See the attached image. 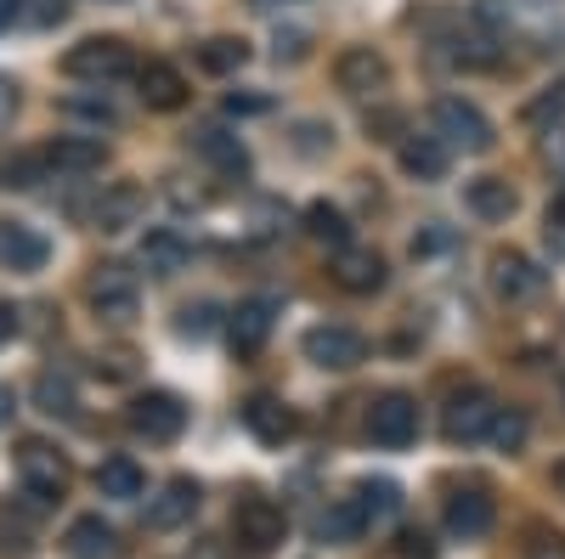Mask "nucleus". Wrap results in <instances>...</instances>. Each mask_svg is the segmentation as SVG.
<instances>
[{
  "instance_id": "12",
  "label": "nucleus",
  "mask_w": 565,
  "mask_h": 559,
  "mask_svg": "<svg viewBox=\"0 0 565 559\" xmlns=\"http://www.w3.org/2000/svg\"><path fill=\"white\" fill-rule=\"evenodd\" d=\"M492 289L509 300V305H532V300H543V289H548V277L526 260V255H514V249H503L498 260H492Z\"/></svg>"
},
{
  "instance_id": "37",
  "label": "nucleus",
  "mask_w": 565,
  "mask_h": 559,
  "mask_svg": "<svg viewBox=\"0 0 565 559\" xmlns=\"http://www.w3.org/2000/svg\"><path fill=\"white\" fill-rule=\"evenodd\" d=\"M12 114H18V85H12V79H0V130L12 125Z\"/></svg>"
},
{
  "instance_id": "9",
  "label": "nucleus",
  "mask_w": 565,
  "mask_h": 559,
  "mask_svg": "<svg viewBox=\"0 0 565 559\" xmlns=\"http://www.w3.org/2000/svg\"><path fill=\"white\" fill-rule=\"evenodd\" d=\"M334 79H340L345 97L367 103V97H380V90L391 85V63L373 52V45H351V52H340V63H334Z\"/></svg>"
},
{
  "instance_id": "32",
  "label": "nucleus",
  "mask_w": 565,
  "mask_h": 559,
  "mask_svg": "<svg viewBox=\"0 0 565 559\" xmlns=\"http://www.w3.org/2000/svg\"><path fill=\"white\" fill-rule=\"evenodd\" d=\"M34 401H40V412H52V418H68V412H74V385L63 379V373H40V385H34Z\"/></svg>"
},
{
  "instance_id": "23",
  "label": "nucleus",
  "mask_w": 565,
  "mask_h": 559,
  "mask_svg": "<svg viewBox=\"0 0 565 559\" xmlns=\"http://www.w3.org/2000/svg\"><path fill=\"white\" fill-rule=\"evenodd\" d=\"M311 531H317V542H334V548H345V542H356V537L367 531V520H362V508H356L351 497H340V503H328L322 515L311 520Z\"/></svg>"
},
{
  "instance_id": "42",
  "label": "nucleus",
  "mask_w": 565,
  "mask_h": 559,
  "mask_svg": "<svg viewBox=\"0 0 565 559\" xmlns=\"http://www.w3.org/2000/svg\"><path fill=\"white\" fill-rule=\"evenodd\" d=\"M7 418H12V390L0 385V424H7Z\"/></svg>"
},
{
  "instance_id": "17",
  "label": "nucleus",
  "mask_w": 565,
  "mask_h": 559,
  "mask_svg": "<svg viewBox=\"0 0 565 559\" xmlns=\"http://www.w3.org/2000/svg\"><path fill=\"white\" fill-rule=\"evenodd\" d=\"M136 90H141V103L159 108V114H175V108L186 103V79H181V68H170V63H141V68H136Z\"/></svg>"
},
{
  "instance_id": "30",
  "label": "nucleus",
  "mask_w": 565,
  "mask_h": 559,
  "mask_svg": "<svg viewBox=\"0 0 565 559\" xmlns=\"http://www.w3.org/2000/svg\"><path fill=\"white\" fill-rule=\"evenodd\" d=\"M199 63H204L210 74H238V68L249 63V45L232 40V34H215V40L199 45Z\"/></svg>"
},
{
  "instance_id": "24",
  "label": "nucleus",
  "mask_w": 565,
  "mask_h": 559,
  "mask_svg": "<svg viewBox=\"0 0 565 559\" xmlns=\"http://www.w3.org/2000/svg\"><path fill=\"white\" fill-rule=\"evenodd\" d=\"M402 170L413 181H441L447 175V142L441 136H407L402 142Z\"/></svg>"
},
{
  "instance_id": "6",
  "label": "nucleus",
  "mask_w": 565,
  "mask_h": 559,
  "mask_svg": "<svg viewBox=\"0 0 565 559\" xmlns=\"http://www.w3.org/2000/svg\"><path fill=\"white\" fill-rule=\"evenodd\" d=\"M492 418H498V401L487 390H458L441 412V436L452 447H469V441H487L492 436Z\"/></svg>"
},
{
  "instance_id": "35",
  "label": "nucleus",
  "mask_w": 565,
  "mask_h": 559,
  "mask_svg": "<svg viewBox=\"0 0 565 559\" xmlns=\"http://www.w3.org/2000/svg\"><path fill=\"white\" fill-rule=\"evenodd\" d=\"M543 244H548L554 260H565V204H548V215H543Z\"/></svg>"
},
{
  "instance_id": "1",
  "label": "nucleus",
  "mask_w": 565,
  "mask_h": 559,
  "mask_svg": "<svg viewBox=\"0 0 565 559\" xmlns=\"http://www.w3.org/2000/svg\"><path fill=\"white\" fill-rule=\"evenodd\" d=\"M68 79H90V85H114V79H136V57H130V45L114 40V34H97V40H79L74 52L63 57Z\"/></svg>"
},
{
  "instance_id": "21",
  "label": "nucleus",
  "mask_w": 565,
  "mask_h": 559,
  "mask_svg": "<svg viewBox=\"0 0 565 559\" xmlns=\"http://www.w3.org/2000/svg\"><path fill=\"white\" fill-rule=\"evenodd\" d=\"M186 255H193V249H186V238H181V232H170V226H153L148 238H141V249H136V260L148 266L153 277H175L186 266Z\"/></svg>"
},
{
  "instance_id": "22",
  "label": "nucleus",
  "mask_w": 565,
  "mask_h": 559,
  "mask_svg": "<svg viewBox=\"0 0 565 559\" xmlns=\"http://www.w3.org/2000/svg\"><path fill=\"white\" fill-rule=\"evenodd\" d=\"M141 209H148V193H141L136 181H114L108 193L97 198V226L103 232H125V226H136Z\"/></svg>"
},
{
  "instance_id": "4",
  "label": "nucleus",
  "mask_w": 565,
  "mask_h": 559,
  "mask_svg": "<svg viewBox=\"0 0 565 559\" xmlns=\"http://www.w3.org/2000/svg\"><path fill=\"white\" fill-rule=\"evenodd\" d=\"M436 136L458 153H487L492 148V119L463 97H441L436 103Z\"/></svg>"
},
{
  "instance_id": "2",
  "label": "nucleus",
  "mask_w": 565,
  "mask_h": 559,
  "mask_svg": "<svg viewBox=\"0 0 565 559\" xmlns=\"http://www.w3.org/2000/svg\"><path fill=\"white\" fill-rule=\"evenodd\" d=\"M85 300H90V311H97L103 322L125 329V322L136 316V305H141V289H136V277L119 260H103L97 271H90V283H85Z\"/></svg>"
},
{
  "instance_id": "15",
  "label": "nucleus",
  "mask_w": 565,
  "mask_h": 559,
  "mask_svg": "<svg viewBox=\"0 0 565 559\" xmlns=\"http://www.w3.org/2000/svg\"><path fill=\"white\" fill-rule=\"evenodd\" d=\"M334 283H340L345 294H373V289H385V260L373 255V249L345 244V249H334Z\"/></svg>"
},
{
  "instance_id": "29",
  "label": "nucleus",
  "mask_w": 565,
  "mask_h": 559,
  "mask_svg": "<svg viewBox=\"0 0 565 559\" xmlns=\"http://www.w3.org/2000/svg\"><path fill=\"white\" fill-rule=\"evenodd\" d=\"M0 175H7V186H23V193H29V186L52 181L57 170H52V153H45V148H34V153H12L7 164H0Z\"/></svg>"
},
{
  "instance_id": "33",
  "label": "nucleus",
  "mask_w": 565,
  "mask_h": 559,
  "mask_svg": "<svg viewBox=\"0 0 565 559\" xmlns=\"http://www.w3.org/2000/svg\"><path fill=\"white\" fill-rule=\"evenodd\" d=\"M498 452H521L526 447V412H509V407H498V418H492V436H487Z\"/></svg>"
},
{
  "instance_id": "19",
  "label": "nucleus",
  "mask_w": 565,
  "mask_h": 559,
  "mask_svg": "<svg viewBox=\"0 0 565 559\" xmlns=\"http://www.w3.org/2000/svg\"><path fill=\"white\" fill-rule=\"evenodd\" d=\"M45 153H52V170L57 175H90V170L108 164V148L97 142V136H57Z\"/></svg>"
},
{
  "instance_id": "38",
  "label": "nucleus",
  "mask_w": 565,
  "mask_h": 559,
  "mask_svg": "<svg viewBox=\"0 0 565 559\" xmlns=\"http://www.w3.org/2000/svg\"><path fill=\"white\" fill-rule=\"evenodd\" d=\"M204 329H210V305H199V311L186 305L181 311V334H204Z\"/></svg>"
},
{
  "instance_id": "3",
  "label": "nucleus",
  "mask_w": 565,
  "mask_h": 559,
  "mask_svg": "<svg viewBox=\"0 0 565 559\" xmlns=\"http://www.w3.org/2000/svg\"><path fill=\"white\" fill-rule=\"evenodd\" d=\"M18 481L34 503H57L68 492V458L52 441H23L18 447Z\"/></svg>"
},
{
  "instance_id": "31",
  "label": "nucleus",
  "mask_w": 565,
  "mask_h": 559,
  "mask_svg": "<svg viewBox=\"0 0 565 559\" xmlns=\"http://www.w3.org/2000/svg\"><path fill=\"white\" fill-rule=\"evenodd\" d=\"M306 232H311L317 244H334V249H345V244H351L345 215H340V209H328V204H311V209H306Z\"/></svg>"
},
{
  "instance_id": "34",
  "label": "nucleus",
  "mask_w": 565,
  "mask_h": 559,
  "mask_svg": "<svg viewBox=\"0 0 565 559\" xmlns=\"http://www.w3.org/2000/svg\"><path fill=\"white\" fill-rule=\"evenodd\" d=\"M380 559H436V542H430V531H396L380 548Z\"/></svg>"
},
{
  "instance_id": "8",
  "label": "nucleus",
  "mask_w": 565,
  "mask_h": 559,
  "mask_svg": "<svg viewBox=\"0 0 565 559\" xmlns=\"http://www.w3.org/2000/svg\"><path fill=\"white\" fill-rule=\"evenodd\" d=\"M367 436L380 447H407L418 436V401L407 390H385L380 401L367 407Z\"/></svg>"
},
{
  "instance_id": "39",
  "label": "nucleus",
  "mask_w": 565,
  "mask_h": 559,
  "mask_svg": "<svg viewBox=\"0 0 565 559\" xmlns=\"http://www.w3.org/2000/svg\"><path fill=\"white\" fill-rule=\"evenodd\" d=\"M260 108H266V97H238V90L226 97V114H260Z\"/></svg>"
},
{
  "instance_id": "18",
  "label": "nucleus",
  "mask_w": 565,
  "mask_h": 559,
  "mask_svg": "<svg viewBox=\"0 0 565 559\" xmlns=\"http://www.w3.org/2000/svg\"><path fill=\"white\" fill-rule=\"evenodd\" d=\"M271 300H244L238 311H232V322H226V334H232V351L238 356H255L260 345H266V334H271Z\"/></svg>"
},
{
  "instance_id": "36",
  "label": "nucleus",
  "mask_w": 565,
  "mask_h": 559,
  "mask_svg": "<svg viewBox=\"0 0 565 559\" xmlns=\"http://www.w3.org/2000/svg\"><path fill=\"white\" fill-rule=\"evenodd\" d=\"M29 18H34V23H63V18H68V0H34Z\"/></svg>"
},
{
  "instance_id": "13",
  "label": "nucleus",
  "mask_w": 565,
  "mask_h": 559,
  "mask_svg": "<svg viewBox=\"0 0 565 559\" xmlns=\"http://www.w3.org/2000/svg\"><path fill=\"white\" fill-rule=\"evenodd\" d=\"M199 481H186V475H175V481H164L159 486V497H148V526L153 531H175V526H186L199 515Z\"/></svg>"
},
{
  "instance_id": "11",
  "label": "nucleus",
  "mask_w": 565,
  "mask_h": 559,
  "mask_svg": "<svg viewBox=\"0 0 565 559\" xmlns=\"http://www.w3.org/2000/svg\"><path fill=\"white\" fill-rule=\"evenodd\" d=\"M492 526H498V503H492L487 486H463V492L447 497V531L458 542H481Z\"/></svg>"
},
{
  "instance_id": "20",
  "label": "nucleus",
  "mask_w": 565,
  "mask_h": 559,
  "mask_svg": "<svg viewBox=\"0 0 565 559\" xmlns=\"http://www.w3.org/2000/svg\"><path fill=\"white\" fill-rule=\"evenodd\" d=\"M63 542H68L74 559H119V531H114L103 515H79Z\"/></svg>"
},
{
  "instance_id": "28",
  "label": "nucleus",
  "mask_w": 565,
  "mask_h": 559,
  "mask_svg": "<svg viewBox=\"0 0 565 559\" xmlns=\"http://www.w3.org/2000/svg\"><path fill=\"white\" fill-rule=\"evenodd\" d=\"M199 153H204L215 170H226V175H244V170H249L244 142H238V136H226V130H199Z\"/></svg>"
},
{
  "instance_id": "43",
  "label": "nucleus",
  "mask_w": 565,
  "mask_h": 559,
  "mask_svg": "<svg viewBox=\"0 0 565 559\" xmlns=\"http://www.w3.org/2000/svg\"><path fill=\"white\" fill-rule=\"evenodd\" d=\"M554 492H559V497H565V458H559V463H554Z\"/></svg>"
},
{
  "instance_id": "25",
  "label": "nucleus",
  "mask_w": 565,
  "mask_h": 559,
  "mask_svg": "<svg viewBox=\"0 0 565 559\" xmlns=\"http://www.w3.org/2000/svg\"><path fill=\"white\" fill-rule=\"evenodd\" d=\"M514 204H521V198H514V186L503 175H476V181H469V209H476L481 221H509Z\"/></svg>"
},
{
  "instance_id": "27",
  "label": "nucleus",
  "mask_w": 565,
  "mask_h": 559,
  "mask_svg": "<svg viewBox=\"0 0 565 559\" xmlns=\"http://www.w3.org/2000/svg\"><path fill=\"white\" fill-rule=\"evenodd\" d=\"M97 492L114 497V503H136L141 492H148V475H141L130 458H108L103 470H97Z\"/></svg>"
},
{
  "instance_id": "26",
  "label": "nucleus",
  "mask_w": 565,
  "mask_h": 559,
  "mask_svg": "<svg viewBox=\"0 0 565 559\" xmlns=\"http://www.w3.org/2000/svg\"><path fill=\"white\" fill-rule=\"evenodd\" d=\"M351 503L362 508V520H367V526H385L396 508H402V486L385 481V475H380V481H356V486H351Z\"/></svg>"
},
{
  "instance_id": "44",
  "label": "nucleus",
  "mask_w": 565,
  "mask_h": 559,
  "mask_svg": "<svg viewBox=\"0 0 565 559\" xmlns=\"http://www.w3.org/2000/svg\"><path fill=\"white\" fill-rule=\"evenodd\" d=\"M249 7H277V0H249Z\"/></svg>"
},
{
  "instance_id": "10",
  "label": "nucleus",
  "mask_w": 565,
  "mask_h": 559,
  "mask_svg": "<svg viewBox=\"0 0 565 559\" xmlns=\"http://www.w3.org/2000/svg\"><path fill=\"white\" fill-rule=\"evenodd\" d=\"M130 430H136V436H148V441H175V436L186 430V407H181V396H170V390L136 396V401H130Z\"/></svg>"
},
{
  "instance_id": "41",
  "label": "nucleus",
  "mask_w": 565,
  "mask_h": 559,
  "mask_svg": "<svg viewBox=\"0 0 565 559\" xmlns=\"http://www.w3.org/2000/svg\"><path fill=\"white\" fill-rule=\"evenodd\" d=\"M12 329H18V316H12V311H7V305H0V340H7V334H12Z\"/></svg>"
},
{
  "instance_id": "5",
  "label": "nucleus",
  "mask_w": 565,
  "mask_h": 559,
  "mask_svg": "<svg viewBox=\"0 0 565 559\" xmlns=\"http://www.w3.org/2000/svg\"><path fill=\"white\" fill-rule=\"evenodd\" d=\"M232 537H238L249 553H271L282 542V508L260 492H244L238 508H232Z\"/></svg>"
},
{
  "instance_id": "40",
  "label": "nucleus",
  "mask_w": 565,
  "mask_h": 559,
  "mask_svg": "<svg viewBox=\"0 0 565 559\" xmlns=\"http://www.w3.org/2000/svg\"><path fill=\"white\" fill-rule=\"evenodd\" d=\"M18 12H23V0H0V29H12Z\"/></svg>"
},
{
  "instance_id": "14",
  "label": "nucleus",
  "mask_w": 565,
  "mask_h": 559,
  "mask_svg": "<svg viewBox=\"0 0 565 559\" xmlns=\"http://www.w3.org/2000/svg\"><path fill=\"white\" fill-rule=\"evenodd\" d=\"M244 424H249V436L255 441H266V447H282L295 430H300V418H295V407L289 401H277V396H249L244 401Z\"/></svg>"
},
{
  "instance_id": "7",
  "label": "nucleus",
  "mask_w": 565,
  "mask_h": 559,
  "mask_svg": "<svg viewBox=\"0 0 565 559\" xmlns=\"http://www.w3.org/2000/svg\"><path fill=\"white\" fill-rule=\"evenodd\" d=\"M300 351H306V362H317V367L345 373V367H356V362L367 356V340H362L356 329H340V322H317V329H306Z\"/></svg>"
},
{
  "instance_id": "16",
  "label": "nucleus",
  "mask_w": 565,
  "mask_h": 559,
  "mask_svg": "<svg viewBox=\"0 0 565 559\" xmlns=\"http://www.w3.org/2000/svg\"><path fill=\"white\" fill-rule=\"evenodd\" d=\"M45 260H52V244H45L34 226H23V221H7V226H0V266H12V271H40Z\"/></svg>"
}]
</instances>
